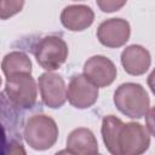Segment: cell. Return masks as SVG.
<instances>
[{
    "label": "cell",
    "mask_w": 155,
    "mask_h": 155,
    "mask_svg": "<svg viewBox=\"0 0 155 155\" xmlns=\"http://www.w3.org/2000/svg\"><path fill=\"white\" fill-rule=\"evenodd\" d=\"M0 86H1V78H0Z\"/></svg>",
    "instance_id": "d6986e66"
},
{
    "label": "cell",
    "mask_w": 155,
    "mask_h": 155,
    "mask_svg": "<svg viewBox=\"0 0 155 155\" xmlns=\"http://www.w3.org/2000/svg\"><path fill=\"white\" fill-rule=\"evenodd\" d=\"M23 136L33 149L46 150L56 143L58 138V127L50 116L33 115L24 126Z\"/></svg>",
    "instance_id": "3957f363"
},
{
    "label": "cell",
    "mask_w": 155,
    "mask_h": 155,
    "mask_svg": "<svg viewBox=\"0 0 155 155\" xmlns=\"http://www.w3.org/2000/svg\"><path fill=\"white\" fill-rule=\"evenodd\" d=\"M23 130L22 113L0 92V155H25Z\"/></svg>",
    "instance_id": "6da1fadb"
},
{
    "label": "cell",
    "mask_w": 155,
    "mask_h": 155,
    "mask_svg": "<svg viewBox=\"0 0 155 155\" xmlns=\"http://www.w3.org/2000/svg\"><path fill=\"white\" fill-rule=\"evenodd\" d=\"M130 24L122 18H110L99 24L97 36L102 45L107 47H120L130 38Z\"/></svg>",
    "instance_id": "9c48e42d"
},
{
    "label": "cell",
    "mask_w": 155,
    "mask_h": 155,
    "mask_svg": "<svg viewBox=\"0 0 155 155\" xmlns=\"http://www.w3.org/2000/svg\"><path fill=\"white\" fill-rule=\"evenodd\" d=\"M1 68H2V71L6 78L15 75V74H19V73L30 74L31 73V62L25 53L13 51L4 57Z\"/></svg>",
    "instance_id": "9a60e30c"
},
{
    "label": "cell",
    "mask_w": 155,
    "mask_h": 155,
    "mask_svg": "<svg viewBox=\"0 0 155 155\" xmlns=\"http://www.w3.org/2000/svg\"><path fill=\"white\" fill-rule=\"evenodd\" d=\"M124 126V122L114 116L108 115L102 121V136L103 140L105 143L107 149L111 155H120L119 151V136L121 132V128Z\"/></svg>",
    "instance_id": "5bb4252c"
},
{
    "label": "cell",
    "mask_w": 155,
    "mask_h": 155,
    "mask_svg": "<svg viewBox=\"0 0 155 155\" xmlns=\"http://www.w3.org/2000/svg\"><path fill=\"white\" fill-rule=\"evenodd\" d=\"M67 150L74 155H96L98 154V142L88 128L80 127L68 136Z\"/></svg>",
    "instance_id": "4fadbf2b"
},
{
    "label": "cell",
    "mask_w": 155,
    "mask_h": 155,
    "mask_svg": "<svg viewBox=\"0 0 155 155\" xmlns=\"http://www.w3.org/2000/svg\"><path fill=\"white\" fill-rule=\"evenodd\" d=\"M39 88L44 103L50 108H61L67 99V88L62 76L44 73L39 78Z\"/></svg>",
    "instance_id": "30bf717a"
},
{
    "label": "cell",
    "mask_w": 155,
    "mask_h": 155,
    "mask_svg": "<svg viewBox=\"0 0 155 155\" xmlns=\"http://www.w3.org/2000/svg\"><path fill=\"white\" fill-rule=\"evenodd\" d=\"M24 6V1L13 0H0V18L7 19L8 17L19 12Z\"/></svg>",
    "instance_id": "2e32d148"
},
{
    "label": "cell",
    "mask_w": 155,
    "mask_h": 155,
    "mask_svg": "<svg viewBox=\"0 0 155 155\" xmlns=\"http://www.w3.org/2000/svg\"><path fill=\"white\" fill-rule=\"evenodd\" d=\"M126 2L125 1H98L97 5L101 7L102 11L104 12H113V11H117L119 8H121Z\"/></svg>",
    "instance_id": "e0dca14e"
},
{
    "label": "cell",
    "mask_w": 155,
    "mask_h": 155,
    "mask_svg": "<svg viewBox=\"0 0 155 155\" xmlns=\"http://www.w3.org/2000/svg\"><path fill=\"white\" fill-rule=\"evenodd\" d=\"M34 54L39 65L48 71L58 69L68 57L65 41L54 35L42 38L35 46Z\"/></svg>",
    "instance_id": "5b68a950"
},
{
    "label": "cell",
    "mask_w": 155,
    "mask_h": 155,
    "mask_svg": "<svg viewBox=\"0 0 155 155\" xmlns=\"http://www.w3.org/2000/svg\"><path fill=\"white\" fill-rule=\"evenodd\" d=\"M5 93L17 108L30 109L36 102V84L28 73H19L6 78Z\"/></svg>",
    "instance_id": "277c9868"
},
{
    "label": "cell",
    "mask_w": 155,
    "mask_h": 155,
    "mask_svg": "<svg viewBox=\"0 0 155 155\" xmlns=\"http://www.w3.org/2000/svg\"><path fill=\"white\" fill-rule=\"evenodd\" d=\"M98 87L90 82L84 75H74L68 85L67 98L69 103L79 109L90 108L98 98Z\"/></svg>",
    "instance_id": "52a82bcc"
},
{
    "label": "cell",
    "mask_w": 155,
    "mask_h": 155,
    "mask_svg": "<svg viewBox=\"0 0 155 155\" xmlns=\"http://www.w3.org/2000/svg\"><path fill=\"white\" fill-rule=\"evenodd\" d=\"M94 19V13L86 5L67 6L61 13L62 24L73 31H80L88 28Z\"/></svg>",
    "instance_id": "8fae6325"
},
{
    "label": "cell",
    "mask_w": 155,
    "mask_h": 155,
    "mask_svg": "<svg viewBox=\"0 0 155 155\" xmlns=\"http://www.w3.org/2000/svg\"><path fill=\"white\" fill-rule=\"evenodd\" d=\"M54 155H74V154H73V153H70L69 150H67V149H65V150H61V151L56 153Z\"/></svg>",
    "instance_id": "ac0fdd59"
},
{
    "label": "cell",
    "mask_w": 155,
    "mask_h": 155,
    "mask_svg": "<svg viewBox=\"0 0 155 155\" xmlns=\"http://www.w3.org/2000/svg\"><path fill=\"white\" fill-rule=\"evenodd\" d=\"M84 76L96 87H105L116 78V67L104 56H93L84 65Z\"/></svg>",
    "instance_id": "ba28073f"
},
{
    "label": "cell",
    "mask_w": 155,
    "mask_h": 155,
    "mask_svg": "<svg viewBox=\"0 0 155 155\" xmlns=\"http://www.w3.org/2000/svg\"><path fill=\"white\" fill-rule=\"evenodd\" d=\"M96 155H99V154H96Z\"/></svg>",
    "instance_id": "ffe728a7"
},
{
    "label": "cell",
    "mask_w": 155,
    "mask_h": 155,
    "mask_svg": "<svg viewBox=\"0 0 155 155\" xmlns=\"http://www.w3.org/2000/svg\"><path fill=\"white\" fill-rule=\"evenodd\" d=\"M150 144L148 128L138 122L124 124L119 136L120 155H142Z\"/></svg>",
    "instance_id": "8992f818"
},
{
    "label": "cell",
    "mask_w": 155,
    "mask_h": 155,
    "mask_svg": "<svg viewBox=\"0 0 155 155\" xmlns=\"http://www.w3.org/2000/svg\"><path fill=\"white\" fill-rule=\"evenodd\" d=\"M116 108L128 117L139 119L150 109V99L147 91L139 84L127 82L117 87L114 93Z\"/></svg>",
    "instance_id": "7a4b0ae2"
},
{
    "label": "cell",
    "mask_w": 155,
    "mask_h": 155,
    "mask_svg": "<svg viewBox=\"0 0 155 155\" xmlns=\"http://www.w3.org/2000/svg\"><path fill=\"white\" fill-rule=\"evenodd\" d=\"M150 53L139 45H131L121 53V63L126 73L131 75H142L150 67Z\"/></svg>",
    "instance_id": "7c38bea8"
}]
</instances>
